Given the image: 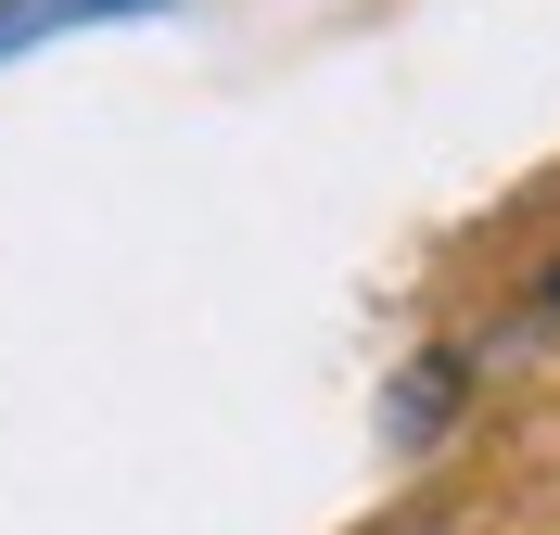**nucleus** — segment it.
<instances>
[{
	"label": "nucleus",
	"mask_w": 560,
	"mask_h": 535,
	"mask_svg": "<svg viewBox=\"0 0 560 535\" xmlns=\"http://www.w3.org/2000/svg\"><path fill=\"white\" fill-rule=\"evenodd\" d=\"M548 306H560V268H548Z\"/></svg>",
	"instance_id": "nucleus-1"
}]
</instances>
